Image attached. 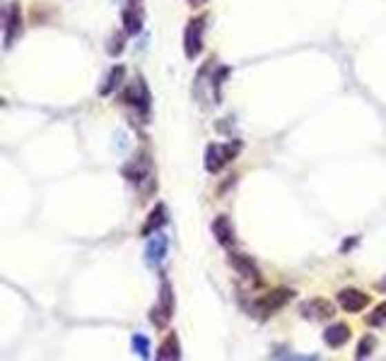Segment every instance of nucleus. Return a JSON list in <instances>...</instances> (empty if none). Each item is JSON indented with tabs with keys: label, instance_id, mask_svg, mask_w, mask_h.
Masks as SVG:
<instances>
[{
	"label": "nucleus",
	"instance_id": "nucleus-1",
	"mask_svg": "<svg viewBox=\"0 0 386 361\" xmlns=\"http://www.w3.org/2000/svg\"><path fill=\"white\" fill-rule=\"evenodd\" d=\"M242 152V143L239 140H229V143H213L205 149V172L220 174L227 164H232Z\"/></svg>",
	"mask_w": 386,
	"mask_h": 361
},
{
	"label": "nucleus",
	"instance_id": "nucleus-2",
	"mask_svg": "<svg viewBox=\"0 0 386 361\" xmlns=\"http://www.w3.org/2000/svg\"><path fill=\"white\" fill-rule=\"evenodd\" d=\"M172 316H174V287L167 277H162V282H160L157 304L150 309V323H153L155 328H167Z\"/></svg>",
	"mask_w": 386,
	"mask_h": 361
},
{
	"label": "nucleus",
	"instance_id": "nucleus-3",
	"mask_svg": "<svg viewBox=\"0 0 386 361\" xmlns=\"http://www.w3.org/2000/svg\"><path fill=\"white\" fill-rule=\"evenodd\" d=\"M292 296H295V291L292 289H273V291H268V294L258 296V299L251 304V311H253V316H258V318H271V316H276L278 311L285 309V306L290 304Z\"/></svg>",
	"mask_w": 386,
	"mask_h": 361
},
{
	"label": "nucleus",
	"instance_id": "nucleus-4",
	"mask_svg": "<svg viewBox=\"0 0 386 361\" xmlns=\"http://www.w3.org/2000/svg\"><path fill=\"white\" fill-rule=\"evenodd\" d=\"M205 27H208V14H200V17L189 19L186 32H184V53H186L189 61H195V58L203 53Z\"/></svg>",
	"mask_w": 386,
	"mask_h": 361
},
{
	"label": "nucleus",
	"instance_id": "nucleus-5",
	"mask_svg": "<svg viewBox=\"0 0 386 361\" xmlns=\"http://www.w3.org/2000/svg\"><path fill=\"white\" fill-rule=\"evenodd\" d=\"M124 101L128 106H133L135 109V114H140L143 118H148V114H150V90H148V85H145V80L143 77H135L133 82H131L128 87H126V92H124Z\"/></svg>",
	"mask_w": 386,
	"mask_h": 361
},
{
	"label": "nucleus",
	"instance_id": "nucleus-6",
	"mask_svg": "<svg viewBox=\"0 0 386 361\" xmlns=\"http://www.w3.org/2000/svg\"><path fill=\"white\" fill-rule=\"evenodd\" d=\"M334 313L336 306L329 299H321V296H314V299H307L300 304V316L305 320H329L334 318Z\"/></svg>",
	"mask_w": 386,
	"mask_h": 361
},
{
	"label": "nucleus",
	"instance_id": "nucleus-7",
	"mask_svg": "<svg viewBox=\"0 0 386 361\" xmlns=\"http://www.w3.org/2000/svg\"><path fill=\"white\" fill-rule=\"evenodd\" d=\"M369 294H365L363 289H355V287H348V289H340L338 291V304L343 311L348 313H360L369 306Z\"/></svg>",
	"mask_w": 386,
	"mask_h": 361
},
{
	"label": "nucleus",
	"instance_id": "nucleus-8",
	"mask_svg": "<svg viewBox=\"0 0 386 361\" xmlns=\"http://www.w3.org/2000/svg\"><path fill=\"white\" fill-rule=\"evenodd\" d=\"M19 37H22V10L19 3H10L5 10V48L12 46Z\"/></svg>",
	"mask_w": 386,
	"mask_h": 361
},
{
	"label": "nucleus",
	"instance_id": "nucleus-9",
	"mask_svg": "<svg viewBox=\"0 0 386 361\" xmlns=\"http://www.w3.org/2000/svg\"><path fill=\"white\" fill-rule=\"evenodd\" d=\"M167 251H169V236L157 231L155 236H150L148 246H145V262L150 267H157L167 258Z\"/></svg>",
	"mask_w": 386,
	"mask_h": 361
},
{
	"label": "nucleus",
	"instance_id": "nucleus-10",
	"mask_svg": "<svg viewBox=\"0 0 386 361\" xmlns=\"http://www.w3.org/2000/svg\"><path fill=\"white\" fill-rule=\"evenodd\" d=\"M121 174H124V178L131 180V183H140V180H145V178H153V164H150L148 154H140L133 162L126 164Z\"/></svg>",
	"mask_w": 386,
	"mask_h": 361
},
{
	"label": "nucleus",
	"instance_id": "nucleus-11",
	"mask_svg": "<svg viewBox=\"0 0 386 361\" xmlns=\"http://www.w3.org/2000/svg\"><path fill=\"white\" fill-rule=\"evenodd\" d=\"M169 222V212H167V205L164 203H157L153 209H150L148 219H145V224L140 227V236H155V234L160 231V229L164 227V224Z\"/></svg>",
	"mask_w": 386,
	"mask_h": 361
},
{
	"label": "nucleus",
	"instance_id": "nucleus-12",
	"mask_svg": "<svg viewBox=\"0 0 386 361\" xmlns=\"http://www.w3.org/2000/svg\"><path fill=\"white\" fill-rule=\"evenodd\" d=\"M229 265H232L244 280L261 282V272H258L256 262H253L249 256H244V253H229Z\"/></svg>",
	"mask_w": 386,
	"mask_h": 361
},
{
	"label": "nucleus",
	"instance_id": "nucleus-13",
	"mask_svg": "<svg viewBox=\"0 0 386 361\" xmlns=\"http://www.w3.org/2000/svg\"><path fill=\"white\" fill-rule=\"evenodd\" d=\"M213 236L218 238L220 246H224V248H232L234 246L237 236H234V227H232V222H229L227 214H220V217H215V222H213Z\"/></svg>",
	"mask_w": 386,
	"mask_h": 361
},
{
	"label": "nucleus",
	"instance_id": "nucleus-14",
	"mask_svg": "<svg viewBox=\"0 0 386 361\" xmlns=\"http://www.w3.org/2000/svg\"><path fill=\"white\" fill-rule=\"evenodd\" d=\"M353 338V330L345 323H334L324 330V342L329 344L331 349H340L348 344V340Z\"/></svg>",
	"mask_w": 386,
	"mask_h": 361
},
{
	"label": "nucleus",
	"instance_id": "nucleus-15",
	"mask_svg": "<svg viewBox=\"0 0 386 361\" xmlns=\"http://www.w3.org/2000/svg\"><path fill=\"white\" fill-rule=\"evenodd\" d=\"M160 361H169V359H182V344H179L177 333H169L167 338L162 340V344L157 347V354H155Z\"/></svg>",
	"mask_w": 386,
	"mask_h": 361
},
{
	"label": "nucleus",
	"instance_id": "nucleus-16",
	"mask_svg": "<svg viewBox=\"0 0 386 361\" xmlns=\"http://www.w3.org/2000/svg\"><path fill=\"white\" fill-rule=\"evenodd\" d=\"M124 80H126V68L124 65H114L109 70V75L104 77V85L99 87V94L102 96L114 94V92L119 90L121 85H124Z\"/></svg>",
	"mask_w": 386,
	"mask_h": 361
},
{
	"label": "nucleus",
	"instance_id": "nucleus-17",
	"mask_svg": "<svg viewBox=\"0 0 386 361\" xmlns=\"http://www.w3.org/2000/svg\"><path fill=\"white\" fill-rule=\"evenodd\" d=\"M124 27H126V34H131V37L140 34V29H143V14H140L138 5H131V8L124 10Z\"/></svg>",
	"mask_w": 386,
	"mask_h": 361
},
{
	"label": "nucleus",
	"instance_id": "nucleus-18",
	"mask_svg": "<svg viewBox=\"0 0 386 361\" xmlns=\"http://www.w3.org/2000/svg\"><path fill=\"white\" fill-rule=\"evenodd\" d=\"M131 344H133V352L138 354L140 359H150V352H153V344H150V340L145 338V335L135 333L133 338H131Z\"/></svg>",
	"mask_w": 386,
	"mask_h": 361
},
{
	"label": "nucleus",
	"instance_id": "nucleus-19",
	"mask_svg": "<svg viewBox=\"0 0 386 361\" xmlns=\"http://www.w3.org/2000/svg\"><path fill=\"white\" fill-rule=\"evenodd\" d=\"M374 347H377V338H374V335H365V338L360 340L358 349H355V359H365V357H372Z\"/></svg>",
	"mask_w": 386,
	"mask_h": 361
},
{
	"label": "nucleus",
	"instance_id": "nucleus-20",
	"mask_svg": "<svg viewBox=\"0 0 386 361\" xmlns=\"http://www.w3.org/2000/svg\"><path fill=\"white\" fill-rule=\"evenodd\" d=\"M367 325H372V328H382V325H386V301L379 304L377 309L367 316Z\"/></svg>",
	"mask_w": 386,
	"mask_h": 361
},
{
	"label": "nucleus",
	"instance_id": "nucleus-21",
	"mask_svg": "<svg viewBox=\"0 0 386 361\" xmlns=\"http://www.w3.org/2000/svg\"><path fill=\"white\" fill-rule=\"evenodd\" d=\"M106 51H109V56H121V53H124V34H116V37H111Z\"/></svg>",
	"mask_w": 386,
	"mask_h": 361
},
{
	"label": "nucleus",
	"instance_id": "nucleus-22",
	"mask_svg": "<svg viewBox=\"0 0 386 361\" xmlns=\"http://www.w3.org/2000/svg\"><path fill=\"white\" fill-rule=\"evenodd\" d=\"M358 243V238H350V241H343V246H340V253H345V251H350V248Z\"/></svg>",
	"mask_w": 386,
	"mask_h": 361
},
{
	"label": "nucleus",
	"instance_id": "nucleus-23",
	"mask_svg": "<svg viewBox=\"0 0 386 361\" xmlns=\"http://www.w3.org/2000/svg\"><path fill=\"white\" fill-rule=\"evenodd\" d=\"M205 3H208V0H189V5H191V8H203Z\"/></svg>",
	"mask_w": 386,
	"mask_h": 361
},
{
	"label": "nucleus",
	"instance_id": "nucleus-24",
	"mask_svg": "<svg viewBox=\"0 0 386 361\" xmlns=\"http://www.w3.org/2000/svg\"><path fill=\"white\" fill-rule=\"evenodd\" d=\"M379 289H384V291H386V277H384L382 282H379Z\"/></svg>",
	"mask_w": 386,
	"mask_h": 361
},
{
	"label": "nucleus",
	"instance_id": "nucleus-25",
	"mask_svg": "<svg viewBox=\"0 0 386 361\" xmlns=\"http://www.w3.org/2000/svg\"><path fill=\"white\" fill-rule=\"evenodd\" d=\"M140 3V0H131V5H138Z\"/></svg>",
	"mask_w": 386,
	"mask_h": 361
},
{
	"label": "nucleus",
	"instance_id": "nucleus-26",
	"mask_svg": "<svg viewBox=\"0 0 386 361\" xmlns=\"http://www.w3.org/2000/svg\"><path fill=\"white\" fill-rule=\"evenodd\" d=\"M114 3H116V0H114Z\"/></svg>",
	"mask_w": 386,
	"mask_h": 361
}]
</instances>
